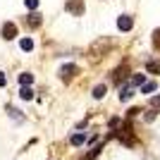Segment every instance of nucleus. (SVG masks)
I'll use <instances>...</instances> for the list:
<instances>
[{"mask_svg":"<svg viewBox=\"0 0 160 160\" xmlns=\"http://www.w3.org/2000/svg\"><path fill=\"white\" fill-rule=\"evenodd\" d=\"M24 5H27L29 10H36V7H38V0H24Z\"/></svg>","mask_w":160,"mask_h":160,"instance_id":"18","label":"nucleus"},{"mask_svg":"<svg viewBox=\"0 0 160 160\" xmlns=\"http://www.w3.org/2000/svg\"><path fill=\"white\" fill-rule=\"evenodd\" d=\"M19 96H22V100H31V98H33V91H31V86H22Z\"/></svg>","mask_w":160,"mask_h":160,"instance_id":"14","label":"nucleus"},{"mask_svg":"<svg viewBox=\"0 0 160 160\" xmlns=\"http://www.w3.org/2000/svg\"><path fill=\"white\" fill-rule=\"evenodd\" d=\"M74 74H77V67H74V65H65V67L60 69V77H62V81H69V79L74 77Z\"/></svg>","mask_w":160,"mask_h":160,"instance_id":"5","label":"nucleus"},{"mask_svg":"<svg viewBox=\"0 0 160 160\" xmlns=\"http://www.w3.org/2000/svg\"><path fill=\"white\" fill-rule=\"evenodd\" d=\"M19 48L24 50V53H29V50H33V41L31 38H22L19 41Z\"/></svg>","mask_w":160,"mask_h":160,"instance_id":"10","label":"nucleus"},{"mask_svg":"<svg viewBox=\"0 0 160 160\" xmlns=\"http://www.w3.org/2000/svg\"><path fill=\"white\" fill-rule=\"evenodd\" d=\"M14 36H17V27H14L12 22H5V24H2V38H5V41H12Z\"/></svg>","mask_w":160,"mask_h":160,"instance_id":"3","label":"nucleus"},{"mask_svg":"<svg viewBox=\"0 0 160 160\" xmlns=\"http://www.w3.org/2000/svg\"><path fill=\"white\" fill-rule=\"evenodd\" d=\"M155 88H158L155 81H146V84H141V93H153Z\"/></svg>","mask_w":160,"mask_h":160,"instance_id":"9","label":"nucleus"},{"mask_svg":"<svg viewBox=\"0 0 160 160\" xmlns=\"http://www.w3.org/2000/svg\"><path fill=\"white\" fill-rule=\"evenodd\" d=\"M132 86H122V91H120V100H124V103H127L129 98H132Z\"/></svg>","mask_w":160,"mask_h":160,"instance_id":"13","label":"nucleus"},{"mask_svg":"<svg viewBox=\"0 0 160 160\" xmlns=\"http://www.w3.org/2000/svg\"><path fill=\"white\" fill-rule=\"evenodd\" d=\"M146 72L148 74H160V62L158 60H148L146 62Z\"/></svg>","mask_w":160,"mask_h":160,"instance_id":"7","label":"nucleus"},{"mask_svg":"<svg viewBox=\"0 0 160 160\" xmlns=\"http://www.w3.org/2000/svg\"><path fill=\"white\" fill-rule=\"evenodd\" d=\"M153 120H155V110H151V112L146 115V122H153Z\"/></svg>","mask_w":160,"mask_h":160,"instance_id":"20","label":"nucleus"},{"mask_svg":"<svg viewBox=\"0 0 160 160\" xmlns=\"http://www.w3.org/2000/svg\"><path fill=\"white\" fill-rule=\"evenodd\" d=\"M151 105H153V108H158V110H160V96H155V98L151 100Z\"/></svg>","mask_w":160,"mask_h":160,"instance_id":"19","label":"nucleus"},{"mask_svg":"<svg viewBox=\"0 0 160 160\" xmlns=\"http://www.w3.org/2000/svg\"><path fill=\"white\" fill-rule=\"evenodd\" d=\"M110 127H112V129L120 127V120H117V117H112V120H110Z\"/></svg>","mask_w":160,"mask_h":160,"instance_id":"21","label":"nucleus"},{"mask_svg":"<svg viewBox=\"0 0 160 160\" xmlns=\"http://www.w3.org/2000/svg\"><path fill=\"white\" fill-rule=\"evenodd\" d=\"M86 143V134H74L72 136V146H84Z\"/></svg>","mask_w":160,"mask_h":160,"instance_id":"12","label":"nucleus"},{"mask_svg":"<svg viewBox=\"0 0 160 160\" xmlns=\"http://www.w3.org/2000/svg\"><path fill=\"white\" fill-rule=\"evenodd\" d=\"M132 27H134V17H129V14L117 17V29L120 31H132Z\"/></svg>","mask_w":160,"mask_h":160,"instance_id":"2","label":"nucleus"},{"mask_svg":"<svg viewBox=\"0 0 160 160\" xmlns=\"http://www.w3.org/2000/svg\"><path fill=\"white\" fill-rule=\"evenodd\" d=\"M105 91H108V88H105V84H98V86L93 88V98H96V100H100L103 96H105Z\"/></svg>","mask_w":160,"mask_h":160,"instance_id":"11","label":"nucleus"},{"mask_svg":"<svg viewBox=\"0 0 160 160\" xmlns=\"http://www.w3.org/2000/svg\"><path fill=\"white\" fill-rule=\"evenodd\" d=\"M31 81H33V74L31 72H22L19 74V84H22V86H31Z\"/></svg>","mask_w":160,"mask_h":160,"instance_id":"8","label":"nucleus"},{"mask_svg":"<svg viewBox=\"0 0 160 160\" xmlns=\"http://www.w3.org/2000/svg\"><path fill=\"white\" fill-rule=\"evenodd\" d=\"M5 84H7V79H5V74L0 72V86H5Z\"/></svg>","mask_w":160,"mask_h":160,"instance_id":"22","label":"nucleus"},{"mask_svg":"<svg viewBox=\"0 0 160 160\" xmlns=\"http://www.w3.org/2000/svg\"><path fill=\"white\" fill-rule=\"evenodd\" d=\"M27 24H29V29H38L41 27V14L38 12H31L27 17Z\"/></svg>","mask_w":160,"mask_h":160,"instance_id":"6","label":"nucleus"},{"mask_svg":"<svg viewBox=\"0 0 160 160\" xmlns=\"http://www.w3.org/2000/svg\"><path fill=\"white\" fill-rule=\"evenodd\" d=\"M153 46L160 48V29H155V31H153Z\"/></svg>","mask_w":160,"mask_h":160,"instance_id":"17","label":"nucleus"},{"mask_svg":"<svg viewBox=\"0 0 160 160\" xmlns=\"http://www.w3.org/2000/svg\"><path fill=\"white\" fill-rule=\"evenodd\" d=\"M67 12L74 14V17H81L84 14V0H67Z\"/></svg>","mask_w":160,"mask_h":160,"instance_id":"1","label":"nucleus"},{"mask_svg":"<svg viewBox=\"0 0 160 160\" xmlns=\"http://www.w3.org/2000/svg\"><path fill=\"white\" fill-rule=\"evenodd\" d=\"M141 84H146V77L143 74H132V86H141Z\"/></svg>","mask_w":160,"mask_h":160,"instance_id":"16","label":"nucleus"},{"mask_svg":"<svg viewBox=\"0 0 160 160\" xmlns=\"http://www.w3.org/2000/svg\"><path fill=\"white\" fill-rule=\"evenodd\" d=\"M127 74H129V67H127V65L117 67V69H115V72H112V81H115V84H122V81H124V77H127Z\"/></svg>","mask_w":160,"mask_h":160,"instance_id":"4","label":"nucleus"},{"mask_svg":"<svg viewBox=\"0 0 160 160\" xmlns=\"http://www.w3.org/2000/svg\"><path fill=\"white\" fill-rule=\"evenodd\" d=\"M7 112H10V117H14L17 122H24V115H22L17 108H7Z\"/></svg>","mask_w":160,"mask_h":160,"instance_id":"15","label":"nucleus"}]
</instances>
